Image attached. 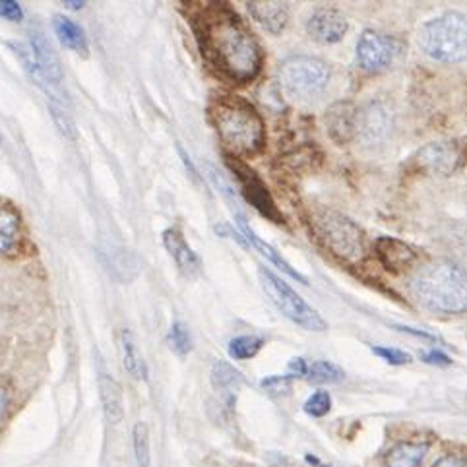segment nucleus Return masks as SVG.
Masks as SVG:
<instances>
[{"label": "nucleus", "instance_id": "c85d7f7f", "mask_svg": "<svg viewBox=\"0 0 467 467\" xmlns=\"http://www.w3.org/2000/svg\"><path fill=\"white\" fill-rule=\"evenodd\" d=\"M169 344L171 349L179 355H186L192 349V339H191V332L182 322H175L171 326L169 330Z\"/></svg>", "mask_w": 467, "mask_h": 467}, {"label": "nucleus", "instance_id": "5701e85b", "mask_svg": "<svg viewBox=\"0 0 467 467\" xmlns=\"http://www.w3.org/2000/svg\"><path fill=\"white\" fill-rule=\"evenodd\" d=\"M31 47H34V51H36V55H37V58L41 62L43 70L47 72V76H49L51 80L58 86L62 82V70H60L58 57L55 55L51 43L43 37V34H36Z\"/></svg>", "mask_w": 467, "mask_h": 467}, {"label": "nucleus", "instance_id": "4c0bfd02", "mask_svg": "<svg viewBox=\"0 0 467 467\" xmlns=\"http://www.w3.org/2000/svg\"><path fill=\"white\" fill-rule=\"evenodd\" d=\"M84 5H86L84 0H80V3H78V0H67V3H65V6L70 8V10H82Z\"/></svg>", "mask_w": 467, "mask_h": 467}, {"label": "nucleus", "instance_id": "0eeeda50", "mask_svg": "<svg viewBox=\"0 0 467 467\" xmlns=\"http://www.w3.org/2000/svg\"><path fill=\"white\" fill-rule=\"evenodd\" d=\"M258 277L262 289L266 291L272 303L282 310L284 317H287L291 322L301 326V328L308 332H326L328 324H326V320L318 315V310L310 306L299 293H295L284 279H279L266 268L258 270Z\"/></svg>", "mask_w": 467, "mask_h": 467}, {"label": "nucleus", "instance_id": "423d86ee", "mask_svg": "<svg viewBox=\"0 0 467 467\" xmlns=\"http://www.w3.org/2000/svg\"><path fill=\"white\" fill-rule=\"evenodd\" d=\"M315 229L318 239L332 254L348 264H359L365 258V235L359 225L337 212L317 215Z\"/></svg>", "mask_w": 467, "mask_h": 467}, {"label": "nucleus", "instance_id": "72a5a7b5", "mask_svg": "<svg viewBox=\"0 0 467 467\" xmlns=\"http://www.w3.org/2000/svg\"><path fill=\"white\" fill-rule=\"evenodd\" d=\"M423 361L429 363V365H437V367H446V365L452 363V361H450L448 355H444V353H441V351H437V349H432V351L425 353V355H423Z\"/></svg>", "mask_w": 467, "mask_h": 467}, {"label": "nucleus", "instance_id": "393cba45", "mask_svg": "<svg viewBox=\"0 0 467 467\" xmlns=\"http://www.w3.org/2000/svg\"><path fill=\"white\" fill-rule=\"evenodd\" d=\"M212 380L217 390H225V392H233L237 390L243 382L241 372L233 368L227 363H215L213 370H212Z\"/></svg>", "mask_w": 467, "mask_h": 467}, {"label": "nucleus", "instance_id": "f704fd0d", "mask_svg": "<svg viewBox=\"0 0 467 467\" xmlns=\"http://www.w3.org/2000/svg\"><path fill=\"white\" fill-rule=\"evenodd\" d=\"M308 372V365L305 363V359H293L289 363V377H306Z\"/></svg>", "mask_w": 467, "mask_h": 467}, {"label": "nucleus", "instance_id": "9d476101", "mask_svg": "<svg viewBox=\"0 0 467 467\" xmlns=\"http://www.w3.org/2000/svg\"><path fill=\"white\" fill-rule=\"evenodd\" d=\"M227 163H229L233 173L237 175L246 202H251V204H253L262 215L268 217V220H272V222H275V223H282V222H284V215L279 213V210H277V206H275V202H274L272 194H270L268 189H266V184H264V182L258 179V175L254 173V171H251L246 165H243L241 161H233V158H229Z\"/></svg>", "mask_w": 467, "mask_h": 467}, {"label": "nucleus", "instance_id": "a878e982", "mask_svg": "<svg viewBox=\"0 0 467 467\" xmlns=\"http://www.w3.org/2000/svg\"><path fill=\"white\" fill-rule=\"evenodd\" d=\"M308 382L313 384H336L344 379V370L328 361H317L308 367Z\"/></svg>", "mask_w": 467, "mask_h": 467}, {"label": "nucleus", "instance_id": "412c9836", "mask_svg": "<svg viewBox=\"0 0 467 467\" xmlns=\"http://www.w3.org/2000/svg\"><path fill=\"white\" fill-rule=\"evenodd\" d=\"M239 225H241V229L244 231L246 239L251 241V243H253V244L258 248V251H260L264 256H266V258H268L272 264H275V266H277L279 270H284V272H285L287 275H291L293 279H299L301 284H306V279H305V277H303V275H301L297 270H293V268L289 266V264H287V262H285L282 256H279V254L274 251V248H272L270 244H266V243H264L260 237H256V233H254L251 227L246 225V222H244V217H243V215L239 217Z\"/></svg>", "mask_w": 467, "mask_h": 467}, {"label": "nucleus", "instance_id": "bb28decb", "mask_svg": "<svg viewBox=\"0 0 467 467\" xmlns=\"http://www.w3.org/2000/svg\"><path fill=\"white\" fill-rule=\"evenodd\" d=\"M264 346V339L256 336H239L229 341V355L233 359H251Z\"/></svg>", "mask_w": 467, "mask_h": 467}, {"label": "nucleus", "instance_id": "9b49d317", "mask_svg": "<svg viewBox=\"0 0 467 467\" xmlns=\"http://www.w3.org/2000/svg\"><path fill=\"white\" fill-rule=\"evenodd\" d=\"M392 113L384 103L372 101L359 109V120H357V140L365 146H379L386 142L392 132Z\"/></svg>", "mask_w": 467, "mask_h": 467}, {"label": "nucleus", "instance_id": "c756f323", "mask_svg": "<svg viewBox=\"0 0 467 467\" xmlns=\"http://www.w3.org/2000/svg\"><path fill=\"white\" fill-rule=\"evenodd\" d=\"M332 410V398L328 392H315L305 401V411L313 417H324Z\"/></svg>", "mask_w": 467, "mask_h": 467}, {"label": "nucleus", "instance_id": "2f4dec72", "mask_svg": "<svg viewBox=\"0 0 467 467\" xmlns=\"http://www.w3.org/2000/svg\"><path fill=\"white\" fill-rule=\"evenodd\" d=\"M22 16L24 12L18 3H14V0H0V18L8 22H20Z\"/></svg>", "mask_w": 467, "mask_h": 467}, {"label": "nucleus", "instance_id": "ddd939ff", "mask_svg": "<svg viewBox=\"0 0 467 467\" xmlns=\"http://www.w3.org/2000/svg\"><path fill=\"white\" fill-rule=\"evenodd\" d=\"M306 34L322 45H332L348 34L346 16L334 8H318L306 20Z\"/></svg>", "mask_w": 467, "mask_h": 467}, {"label": "nucleus", "instance_id": "aec40b11", "mask_svg": "<svg viewBox=\"0 0 467 467\" xmlns=\"http://www.w3.org/2000/svg\"><path fill=\"white\" fill-rule=\"evenodd\" d=\"M427 450H429L427 444L403 442L388 452L386 463H388V467H417L423 462Z\"/></svg>", "mask_w": 467, "mask_h": 467}, {"label": "nucleus", "instance_id": "a211bd4d", "mask_svg": "<svg viewBox=\"0 0 467 467\" xmlns=\"http://www.w3.org/2000/svg\"><path fill=\"white\" fill-rule=\"evenodd\" d=\"M98 386H99V396L105 415L109 423H119L124 415V403H122V390L119 382L109 375L107 370L99 368L98 372Z\"/></svg>", "mask_w": 467, "mask_h": 467}, {"label": "nucleus", "instance_id": "6e6552de", "mask_svg": "<svg viewBox=\"0 0 467 467\" xmlns=\"http://www.w3.org/2000/svg\"><path fill=\"white\" fill-rule=\"evenodd\" d=\"M465 161L467 148L456 140L431 142L415 155V165L432 177H452Z\"/></svg>", "mask_w": 467, "mask_h": 467}, {"label": "nucleus", "instance_id": "2eb2a0df", "mask_svg": "<svg viewBox=\"0 0 467 467\" xmlns=\"http://www.w3.org/2000/svg\"><path fill=\"white\" fill-rule=\"evenodd\" d=\"M375 248H377V256L382 262V266L394 274L408 270L415 262V253L411 251V246H408L406 243H401L398 239L380 237L377 241Z\"/></svg>", "mask_w": 467, "mask_h": 467}, {"label": "nucleus", "instance_id": "7ed1b4c3", "mask_svg": "<svg viewBox=\"0 0 467 467\" xmlns=\"http://www.w3.org/2000/svg\"><path fill=\"white\" fill-rule=\"evenodd\" d=\"M210 113L223 146L233 155H253L264 146L266 130L253 105L239 98H223L212 105Z\"/></svg>", "mask_w": 467, "mask_h": 467}, {"label": "nucleus", "instance_id": "4468645a", "mask_svg": "<svg viewBox=\"0 0 467 467\" xmlns=\"http://www.w3.org/2000/svg\"><path fill=\"white\" fill-rule=\"evenodd\" d=\"M357 120H359V109L349 101H337L326 109L324 122L326 130L336 144H349L357 140Z\"/></svg>", "mask_w": 467, "mask_h": 467}, {"label": "nucleus", "instance_id": "f03ea898", "mask_svg": "<svg viewBox=\"0 0 467 467\" xmlns=\"http://www.w3.org/2000/svg\"><path fill=\"white\" fill-rule=\"evenodd\" d=\"M413 297L423 306L442 315L467 310V272L456 262L437 260L427 264L411 279Z\"/></svg>", "mask_w": 467, "mask_h": 467}, {"label": "nucleus", "instance_id": "b1692460", "mask_svg": "<svg viewBox=\"0 0 467 467\" xmlns=\"http://www.w3.org/2000/svg\"><path fill=\"white\" fill-rule=\"evenodd\" d=\"M20 239V223L14 212L0 208V253H10Z\"/></svg>", "mask_w": 467, "mask_h": 467}, {"label": "nucleus", "instance_id": "cd10ccee", "mask_svg": "<svg viewBox=\"0 0 467 467\" xmlns=\"http://www.w3.org/2000/svg\"><path fill=\"white\" fill-rule=\"evenodd\" d=\"M132 442H134V456H136V463L138 467H150V431L146 423H136L134 425V432H132Z\"/></svg>", "mask_w": 467, "mask_h": 467}, {"label": "nucleus", "instance_id": "20e7f679", "mask_svg": "<svg viewBox=\"0 0 467 467\" xmlns=\"http://www.w3.org/2000/svg\"><path fill=\"white\" fill-rule=\"evenodd\" d=\"M419 47L429 58L444 65L467 60V16L446 12L429 20L419 31Z\"/></svg>", "mask_w": 467, "mask_h": 467}, {"label": "nucleus", "instance_id": "f3484780", "mask_svg": "<svg viewBox=\"0 0 467 467\" xmlns=\"http://www.w3.org/2000/svg\"><path fill=\"white\" fill-rule=\"evenodd\" d=\"M253 18L270 34H282L289 20V10L284 3H246Z\"/></svg>", "mask_w": 467, "mask_h": 467}, {"label": "nucleus", "instance_id": "6ab92c4d", "mask_svg": "<svg viewBox=\"0 0 467 467\" xmlns=\"http://www.w3.org/2000/svg\"><path fill=\"white\" fill-rule=\"evenodd\" d=\"M55 34L62 41V45L68 47V49L88 55V39L84 36V29L78 26L74 20L67 18V16H55L53 20Z\"/></svg>", "mask_w": 467, "mask_h": 467}, {"label": "nucleus", "instance_id": "c9c22d12", "mask_svg": "<svg viewBox=\"0 0 467 467\" xmlns=\"http://www.w3.org/2000/svg\"><path fill=\"white\" fill-rule=\"evenodd\" d=\"M434 467H467V465L462 460H458V458H444Z\"/></svg>", "mask_w": 467, "mask_h": 467}, {"label": "nucleus", "instance_id": "1a4fd4ad", "mask_svg": "<svg viewBox=\"0 0 467 467\" xmlns=\"http://www.w3.org/2000/svg\"><path fill=\"white\" fill-rule=\"evenodd\" d=\"M355 57L363 70L380 72L394 62L396 43L392 37L379 34V31L365 29L359 39H357Z\"/></svg>", "mask_w": 467, "mask_h": 467}, {"label": "nucleus", "instance_id": "7c9ffc66", "mask_svg": "<svg viewBox=\"0 0 467 467\" xmlns=\"http://www.w3.org/2000/svg\"><path fill=\"white\" fill-rule=\"evenodd\" d=\"M372 353L379 355L380 359H384L386 363H390V365H410L411 359H413L410 353L396 349V348H386V346L372 348Z\"/></svg>", "mask_w": 467, "mask_h": 467}, {"label": "nucleus", "instance_id": "4be33fe9", "mask_svg": "<svg viewBox=\"0 0 467 467\" xmlns=\"http://www.w3.org/2000/svg\"><path fill=\"white\" fill-rule=\"evenodd\" d=\"M122 363H124V368L129 370L130 377L138 380H144L148 377L146 363L142 359V355H140L134 336L129 330L122 332Z\"/></svg>", "mask_w": 467, "mask_h": 467}, {"label": "nucleus", "instance_id": "dca6fc26", "mask_svg": "<svg viewBox=\"0 0 467 467\" xmlns=\"http://www.w3.org/2000/svg\"><path fill=\"white\" fill-rule=\"evenodd\" d=\"M163 244L169 251V254L175 258L177 266L181 268L182 274L186 275H196L200 272V258L196 256V253L192 251V248L189 246V243H186L184 235L175 229L171 227L163 233Z\"/></svg>", "mask_w": 467, "mask_h": 467}, {"label": "nucleus", "instance_id": "39448f33", "mask_svg": "<svg viewBox=\"0 0 467 467\" xmlns=\"http://www.w3.org/2000/svg\"><path fill=\"white\" fill-rule=\"evenodd\" d=\"M279 86L289 99H317L330 82V68L317 57L295 55L285 58L277 70Z\"/></svg>", "mask_w": 467, "mask_h": 467}, {"label": "nucleus", "instance_id": "f257e3e1", "mask_svg": "<svg viewBox=\"0 0 467 467\" xmlns=\"http://www.w3.org/2000/svg\"><path fill=\"white\" fill-rule=\"evenodd\" d=\"M202 53L210 65L233 82H248L258 74L262 53L254 36L227 8L212 6L202 16L198 26Z\"/></svg>", "mask_w": 467, "mask_h": 467}, {"label": "nucleus", "instance_id": "f8f14e48", "mask_svg": "<svg viewBox=\"0 0 467 467\" xmlns=\"http://www.w3.org/2000/svg\"><path fill=\"white\" fill-rule=\"evenodd\" d=\"M8 47L12 49V53L16 55V58L20 60L22 68L26 70V74L34 80V84L45 91L47 99L51 101V105H65V101L60 99V93H58V86L51 80L47 72L43 70L41 62L34 51V47L31 43H24V41H8Z\"/></svg>", "mask_w": 467, "mask_h": 467}, {"label": "nucleus", "instance_id": "e433bc0d", "mask_svg": "<svg viewBox=\"0 0 467 467\" xmlns=\"http://www.w3.org/2000/svg\"><path fill=\"white\" fill-rule=\"evenodd\" d=\"M6 406H8L6 392H5V388H0V419H3V415L6 411Z\"/></svg>", "mask_w": 467, "mask_h": 467}, {"label": "nucleus", "instance_id": "473e14b6", "mask_svg": "<svg viewBox=\"0 0 467 467\" xmlns=\"http://www.w3.org/2000/svg\"><path fill=\"white\" fill-rule=\"evenodd\" d=\"M289 379L291 377H268L266 380H262V388H266V390L272 394L289 392V388H291Z\"/></svg>", "mask_w": 467, "mask_h": 467}]
</instances>
